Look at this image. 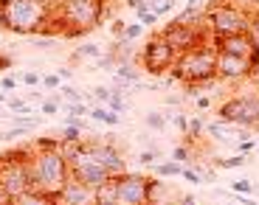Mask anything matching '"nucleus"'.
<instances>
[{
  "label": "nucleus",
  "instance_id": "1",
  "mask_svg": "<svg viewBox=\"0 0 259 205\" xmlns=\"http://www.w3.org/2000/svg\"><path fill=\"white\" fill-rule=\"evenodd\" d=\"M54 17V6L48 0H9L0 6V28L23 37H37L46 31Z\"/></svg>",
  "mask_w": 259,
  "mask_h": 205
},
{
  "label": "nucleus",
  "instance_id": "2",
  "mask_svg": "<svg viewBox=\"0 0 259 205\" xmlns=\"http://www.w3.org/2000/svg\"><path fill=\"white\" fill-rule=\"evenodd\" d=\"M172 68H175L172 71V82L186 84L189 93L206 90L217 82V51H214V45L197 48V51H186L175 59Z\"/></svg>",
  "mask_w": 259,
  "mask_h": 205
},
{
  "label": "nucleus",
  "instance_id": "3",
  "mask_svg": "<svg viewBox=\"0 0 259 205\" xmlns=\"http://www.w3.org/2000/svg\"><path fill=\"white\" fill-rule=\"evenodd\" d=\"M28 166H31V191H46L51 197H57L71 177V163L65 161V155L59 149H37Z\"/></svg>",
  "mask_w": 259,
  "mask_h": 205
},
{
  "label": "nucleus",
  "instance_id": "4",
  "mask_svg": "<svg viewBox=\"0 0 259 205\" xmlns=\"http://www.w3.org/2000/svg\"><path fill=\"white\" fill-rule=\"evenodd\" d=\"M107 12V0H62L57 17L62 23V37H82L99 28Z\"/></svg>",
  "mask_w": 259,
  "mask_h": 205
},
{
  "label": "nucleus",
  "instance_id": "5",
  "mask_svg": "<svg viewBox=\"0 0 259 205\" xmlns=\"http://www.w3.org/2000/svg\"><path fill=\"white\" fill-rule=\"evenodd\" d=\"M251 14L242 6H206V28L214 39L248 34Z\"/></svg>",
  "mask_w": 259,
  "mask_h": 205
},
{
  "label": "nucleus",
  "instance_id": "6",
  "mask_svg": "<svg viewBox=\"0 0 259 205\" xmlns=\"http://www.w3.org/2000/svg\"><path fill=\"white\" fill-rule=\"evenodd\" d=\"M217 118L259 132V96H231L217 104Z\"/></svg>",
  "mask_w": 259,
  "mask_h": 205
},
{
  "label": "nucleus",
  "instance_id": "7",
  "mask_svg": "<svg viewBox=\"0 0 259 205\" xmlns=\"http://www.w3.org/2000/svg\"><path fill=\"white\" fill-rule=\"evenodd\" d=\"M161 34H163V39L175 48L178 57L186 54V51H197V48L214 45V37L206 28V20H203L200 26H178V23H166V26L161 28Z\"/></svg>",
  "mask_w": 259,
  "mask_h": 205
},
{
  "label": "nucleus",
  "instance_id": "8",
  "mask_svg": "<svg viewBox=\"0 0 259 205\" xmlns=\"http://www.w3.org/2000/svg\"><path fill=\"white\" fill-rule=\"evenodd\" d=\"M175 59H178V54H175V48L163 39V34L161 31H155L152 37L144 42V48H141V54H138V62H141V68L147 73H152V76H161V73H166L172 65H175Z\"/></svg>",
  "mask_w": 259,
  "mask_h": 205
},
{
  "label": "nucleus",
  "instance_id": "9",
  "mask_svg": "<svg viewBox=\"0 0 259 205\" xmlns=\"http://www.w3.org/2000/svg\"><path fill=\"white\" fill-rule=\"evenodd\" d=\"M84 152L91 155L102 169H107L110 177H121V174H127V163H124L121 152H118L116 141H113V135H107V141L88 138V141H84Z\"/></svg>",
  "mask_w": 259,
  "mask_h": 205
},
{
  "label": "nucleus",
  "instance_id": "10",
  "mask_svg": "<svg viewBox=\"0 0 259 205\" xmlns=\"http://www.w3.org/2000/svg\"><path fill=\"white\" fill-rule=\"evenodd\" d=\"M152 191V177L147 174H121L118 177V205H147Z\"/></svg>",
  "mask_w": 259,
  "mask_h": 205
},
{
  "label": "nucleus",
  "instance_id": "11",
  "mask_svg": "<svg viewBox=\"0 0 259 205\" xmlns=\"http://www.w3.org/2000/svg\"><path fill=\"white\" fill-rule=\"evenodd\" d=\"M71 177L88 183L91 188H99L102 183H107V180H110V174H107V169H102V166H99V163L91 158V155L84 152V143H82L79 155L71 161Z\"/></svg>",
  "mask_w": 259,
  "mask_h": 205
},
{
  "label": "nucleus",
  "instance_id": "12",
  "mask_svg": "<svg viewBox=\"0 0 259 205\" xmlns=\"http://www.w3.org/2000/svg\"><path fill=\"white\" fill-rule=\"evenodd\" d=\"M214 51H217V54H228V57L251 59L253 68L259 71V48L253 45V39L248 37V34H234V37L214 39Z\"/></svg>",
  "mask_w": 259,
  "mask_h": 205
},
{
  "label": "nucleus",
  "instance_id": "13",
  "mask_svg": "<svg viewBox=\"0 0 259 205\" xmlns=\"http://www.w3.org/2000/svg\"><path fill=\"white\" fill-rule=\"evenodd\" d=\"M253 73H256V68H253L251 59L217 54V79H226V82H240V79H251Z\"/></svg>",
  "mask_w": 259,
  "mask_h": 205
},
{
  "label": "nucleus",
  "instance_id": "14",
  "mask_svg": "<svg viewBox=\"0 0 259 205\" xmlns=\"http://www.w3.org/2000/svg\"><path fill=\"white\" fill-rule=\"evenodd\" d=\"M57 205H96V188L76 177H68L62 191L57 194Z\"/></svg>",
  "mask_w": 259,
  "mask_h": 205
},
{
  "label": "nucleus",
  "instance_id": "15",
  "mask_svg": "<svg viewBox=\"0 0 259 205\" xmlns=\"http://www.w3.org/2000/svg\"><path fill=\"white\" fill-rule=\"evenodd\" d=\"M96 205H118V177H110L96 188Z\"/></svg>",
  "mask_w": 259,
  "mask_h": 205
},
{
  "label": "nucleus",
  "instance_id": "16",
  "mask_svg": "<svg viewBox=\"0 0 259 205\" xmlns=\"http://www.w3.org/2000/svg\"><path fill=\"white\" fill-rule=\"evenodd\" d=\"M12 205H57V197H51L46 191H26L20 197H14Z\"/></svg>",
  "mask_w": 259,
  "mask_h": 205
},
{
  "label": "nucleus",
  "instance_id": "17",
  "mask_svg": "<svg viewBox=\"0 0 259 205\" xmlns=\"http://www.w3.org/2000/svg\"><path fill=\"white\" fill-rule=\"evenodd\" d=\"M88 116H91L96 124H107V127H118V124H121V116H118V113H113L110 107H104V104L91 107V113H88Z\"/></svg>",
  "mask_w": 259,
  "mask_h": 205
},
{
  "label": "nucleus",
  "instance_id": "18",
  "mask_svg": "<svg viewBox=\"0 0 259 205\" xmlns=\"http://www.w3.org/2000/svg\"><path fill=\"white\" fill-rule=\"evenodd\" d=\"M59 101H68V104H88V93H82V90H76L73 84H62V87L57 90Z\"/></svg>",
  "mask_w": 259,
  "mask_h": 205
},
{
  "label": "nucleus",
  "instance_id": "19",
  "mask_svg": "<svg viewBox=\"0 0 259 205\" xmlns=\"http://www.w3.org/2000/svg\"><path fill=\"white\" fill-rule=\"evenodd\" d=\"M144 127L152 129V132H163V129L169 127V121H166V116H163V113H158V110H149L147 116H144Z\"/></svg>",
  "mask_w": 259,
  "mask_h": 205
},
{
  "label": "nucleus",
  "instance_id": "20",
  "mask_svg": "<svg viewBox=\"0 0 259 205\" xmlns=\"http://www.w3.org/2000/svg\"><path fill=\"white\" fill-rule=\"evenodd\" d=\"M152 174H155V177H178V174H183V166L175 161L155 163V166H152Z\"/></svg>",
  "mask_w": 259,
  "mask_h": 205
},
{
  "label": "nucleus",
  "instance_id": "21",
  "mask_svg": "<svg viewBox=\"0 0 259 205\" xmlns=\"http://www.w3.org/2000/svg\"><path fill=\"white\" fill-rule=\"evenodd\" d=\"M102 57H104L102 45H96V42H84L82 48H79V51L73 54V62H76V59H102Z\"/></svg>",
  "mask_w": 259,
  "mask_h": 205
},
{
  "label": "nucleus",
  "instance_id": "22",
  "mask_svg": "<svg viewBox=\"0 0 259 205\" xmlns=\"http://www.w3.org/2000/svg\"><path fill=\"white\" fill-rule=\"evenodd\" d=\"M59 141L62 143H84V132L79 127H68V124H65V127L59 129Z\"/></svg>",
  "mask_w": 259,
  "mask_h": 205
},
{
  "label": "nucleus",
  "instance_id": "23",
  "mask_svg": "<svg viewBox=\"0 0 259 205\" xmlns=\"http://www.w3.org/2000/svg\"><path fill=\"white\" fill-rule=\"evenodd\" d=\"M245 163H248V158L237 152V155H231V158H217L214 166H217V169H242Z\"/></svg>",
  "mask_w": 259,
  "mask_h": 205
},
{
  "label": "nucleus",
  "instance_id": "24",
  "mask_svg": "<svg viewBox=\"0 0 259 205\" xmlns=\"http://www.w3.org/2000/svg\"><path fill=\"white\" fill-rule=\"evenodd\" d=\"M59 110H62V104H59L57 90L51 93V98H42V101H39V113H42V116H57Z\"/></svg>",
  "mask_w": 259,
  "mask_h": 205
},
{
  "label": "nucleus",
  "instance_id": "25",
  "mask_svg": "<svg viewBox=\"0 0 259 205\" xmlns=\"http://www.w3.org/2000/svg\"><path fill=\"white\" fill-rule=\"evenodd\" d=\"M9 110H12V116H31V104L26 101V98H9V104H6Z\"/></svg>",
  "mask_w": 259,
  "mask_h": 205
},
{
  "label": "nucleus",
  "instance_id": "26",
  "mask_svg": "<svg viewBox=\"0 0 259 205\" xmlns=\"http://www.w3.org/2000/svg\"><path fill=\"white\" fill-rule=\"evenodd\" d=\"M107 107L113 110V113H118V116H121V113H127V98H124V93H118V90H113V96H110V101H107Z\"/></svg>",
  "mask_w": 259,
  "mask_h": 205
},
{
  "label": "nucleus",
  "instance_id": "27",
  "mask_svg": "<svg viewBox=\"0 0 259 205\" xmlns=\"http://www.w3.org/2000/svg\"><path fill=\"white\" fill-rule=\"evenodd\" d=\"M172 161L181 163V166H189V163H192V152H189V143H181V146L172 149Z\"/></svg>",
  "mask_w": 259,
  "mask_h": 205
},
{
  "label": "nucleus",
  "instance_id": "28",
  "mask_svg": "<svg viewBox=\"0 0 259 205\" xmlns=\"http://www.w3.org/2000/svg\"><path fill=\"white\" fill-rule=\"evenodd\" d=\"M203 129H206V121H203L200 116H192V118H189V135H186V138H189V143H192L194 138H200V132H203Z\"/></svg>",
  "mask_w": 259,
  "mask_h": 205
},
{
  "label": "nucleus",
  "instance_id": "29",
  "mask_svg": "<svg viewBox=\"0 0 259 205\" xmlns=\"http://www.w3.org/2000/svg\"><path fill=\"white\" fill-rule=\"evenodd\" d=\"M138 163H147V166H155V163H161V149H158V146L144 149V152L138 155Z\"/></svg>",
  "mask_w": 259,
  "mask_h": 205
},
{
  "label": "nucleus",
  "instance_id": "30",
  "mask_svg": "<svg viewBox=\"0 0 259 205\" xmlns=\"http://www.w3.org/2000/svg\"><path fill=\"white\" fill-rule=\"evenodd\" d=\"M141 34H144V26H141V23H127L118 39H127V42H133V39H138Z\"/></svg>",
  "mask_w": 259,
  "mask_h": 205
},
{
  "label": "nucleus",
  "instance_id": "31",
  "mask_svg": "<svg viewBox=\"0 0 259 205\" xmlns=\"http://www.w3.org/2000/svg\"><path fill=\"white\" fill-rule=\"evenodd\" d=\"M136 14H138V23H141L144 28H147V26H158V14H155V12H149L147 6H141Z\"/></svg>",
  "mask_w": 259,
  "mask_h": 205
},
{
  "label": "nucleus",
  "instance_id": "32",
  "mask_svg": "<svg viewBox=\"0 0 259 205\" xmlns=\"http://www.w3.org/2000/svg\"><path fill=\"white\" fill-rule=\"evenodd\" d=\"M166 121H169V124H175V127L181 129L183 138L189 135V116H183V113H175V116H166Z\"/></svg>",
  "mask_w": 259,
  "mask_h": 205
},
{
  "label": "nucleus",
  "instance_id": "33",
  "mask_svg": "<svg viewBox=\"0 0 259 205\" xmlns=\"http://www.w3.org/2000/svg\"><path fill=\"white\" fill-rule=\"evenodd\" d=\"M228 191H234V194H248V197H251V194H253V183H251V180H234Z\"/></svg>",
  "mask_w": 259,
  "mask_h": 205
},
{
  "label": "nucleus",
  "instance_id": "34",
  "mask_svg": "<svg viewBox=\"0 0 259 205\" xmlns=\"http://www.w3.org/2000/svg\"><path fill=\"white\" fill-rule=\"evenodd\" d=\"M113 96V87H104V84H99V87H93V98H96L99 104H104L107 107V101H110Z\"/></svg>",
  "mask_w": 259,
  "mask_h": 205
},
{
  "label": "nucleus",
  "instance_id": "35",
  "mask_svg": "<svg viewBox=\"0 0 259 205\" xmlns=\"http://www.w3.org/2000/svg\"><path fill=\"white\" fill-rule=\"evenodd\" d=\"M248 37L253 39V45L259 48V12L251 14V26H248Z\"/></svg>",
  "mask_w": 259,
  "mask_h": 205
},
{
  "label": "nucleus",
  "instance_id": "36",
  "mask_svg": "<svg viewBox=\"0 0 259 205\" xmlns=\"http://www.w3.org/2000/svg\"><path fill=\"white\" fill-rule=\"evenodd\" d=\"M20 82L26 84V87H37V84H42V76H39L37 71H26L23 76H20Z\"/></svg>",
  "mask_w": 259,
  "mask_h": 205
},
{
  "label": "nucleus",
  "instance_id": "37",
  "mask_svg": "<svg viewBox=\"0 0 259 205\" xmlns=\"http://www.w3.org/2000/svg\"><path fill=\"white\" fill-rule=\"evenodd\" d=\"M234 146H237V152H240V155H245V158H248V155H251L253 149H256V138H248V141H237Z\"/></svg>",
  "mask_w": 259,
  "mask_h": 205
},
{
  "label": "nucleus",
  "instance_id": "38",
  "mask_svg": "<svg viewBox=\"0 0 259 205\" xmlns=\"http://www.w3.org/2000/svg\"><path fill=\"white\" fill-rule=\"evenodd\" d=\"M42 87L46 90H59L62 87V79H59L57 73H48V76H42Z\"/></svg>",
  "mask_w": 259,
  "mask_h": 205
},
{
  "label": "nucleus",
  "instance_id": "39",
  "mask_svg": "<svg viewBox=\"0 0 259 205\" xmlns=\"http://www.w3.org/2000/svg\"><path fill=\"white\" fill-rule=\"evenodd\" d=\"M54 42H57V37H46V34H37L34 37V48H42V51H48Z\"/></svg>",
  "mask_w": 259,
  "mask_h": 205
},
{
  "label": "nucleus",
  "instance_id": "40",
  "mask_svg": "<svg viewBox=\"0 0 259 205\" xmlns=\"http://www.w3.org/2000/svg\"><path fill=\"white\" fill-rule=\"evenodd\" d=\"M172 9H175V0H161V6H158V17H161V14H169L172 12Z\"/></svg>",
  "mask_w": 259,
  "mask_h": 205
},
{
  "label": "nucleus",
  "instance_id": "41",
  "mask_svg": "<svg viewBox=\"0 0 259 205\" xmlns=\"http://www.w3.org/2000/svg\"><path fill=\"white\" fill-rule=\"evenodd\" d=\"M0 87H3V90H14V87H17V79H14V76H3V79H0Z\"/></svg>",
  "mask_w": 259,
  "mask_h": 205
},
{
  "label": "nucleus",
  "instance_id": "42",
  "mask_svg": "<svg viewBox=\"0 0 259 205\" xmlns=\"http://www.w3.org/2000/svg\"><path fill=\"white\" fill-rule=\"evenodd\" d=\"M211 107V98L208 96H197V110H208Z\"/></svg>",
  "mask_w": 259,
  "mask_h": 205
},
{
  "label": "nucleus",
  "instance_id": "43",
  "mask_svg": "<svg viewBox=\"0 0 259 205\" xmlns=\"http://www.w3.org/2000/svg\"><path fill=\"white\" fill-rule=\"evenodd\" d=\"M57 76L62 79V82H68V79L73 76V71H71V68H59V71H57Z\"/></svg>",
  "mask_w": 259,
  "mask_h": 205
},
{
  "label": "nucleus",
  "instance_id": "44",
  "mask_svg": "<svg viewBox=\"0 0 259 205\" xmlns=\"http://www.w3.org/2000/svg\"><path fill=\"white\" fill-rule=\"evenodd\" d=\"M0 205H12V197L6 194V188H3V183H0Z\"/></svg>",
  "mask_w": 259,
  "mask_h": 205
},
{
  "label": "nucleus",
  "instance_id": "45",
  "mask_svg": "<svg viewBox=\"0 0 259 205\" xmlns=\"http://www.w3.org/2000/svg\"><path fill=\"white\" fill-rule=\"evenodd\" d=\"M163 101H166L169 107H178V104H181L183 98H181V96H166V98H163Z\"/></svg>",
  "mask_w": 259,
  "mask_h": 205
},
{
  "label": "nucleus",
  "instance_id": "46",
  "mask_svg": "<svg viewBox=\"0 0 259 205\" xmlns=\"http://www.w3.org/2000/svg\"><path fill=\"white\" fill-rule=\"evenodd\" d=\"M12 68V57H0V71H9Z\"/></svg>",
  "mask_w": 259,
  "mask_h": 205
},
{
  "label": "nucleus",
  "instance_id": "47",
  "mask_svg": "<svg viewBox=\"0 0 259 205\" xmlns=\"http://www.w3.org/2000/svg\"><path fill=\"white\" fill-rule=\"evenodd\" d=\"M186 9H206V6H203V0H186Z\"/></svg>",
  "mask_w": 259,
  "mask_h": 205
},
{
  "label": "nucleus",
  "instance_id": "48",
  "mask_svg": "<svg viewBox=\"0 0 259 205\" xmlns=\"http://www.w3.org/2000/svg\"><path fill=\"white\" fill-rule=\"evenodd\" d=\"M181 205H194V197H189V194H183V197H181Z\"/></svg>",
  "mask_w": 259,
  "mask_h": 205
},
{
  "label": "nucleus",
  "instance_id": "49",
  "mask_svg": "<svg viewBox=\"0 0 259 205\" xmlns=\"http://www.w3.org/2000/svg\"><path fill=\"white\" fill-rule=\"evenodd\" d=\"M9 98H12L9 93H0V104H9Z\"/></svg>",
  "mask_w": 259,
  "mask_h": 205
},
{
  "label": "nucleus",
  "instance_id": "50",
  "mask_svg": "<svg viewBox=\"0 0 259 205\" xmlns=\"http://www.w3.org/2000/svg\"><path fill=\"white\" fill-rule=\"evenodd\" d=\"M3 3H9V0H0V6H3Z\"/></svg>",
  "mask_w": 259,
  "mask_h": 205
},
{
  "label": "nucleus",
  "instance_id": "51",
  "mask_svg": "<svg viewBox=\"0 0 259 205\" xmlns=\"http://www.w3.org/2000/svg\"><path fill=\"white\" fill-rule=\"evenodd\" d=\"M256 149H259V138H256Z\"/></svg>",
  "mask_w": 259,
  "mask_h": 205
}]
</instances>
